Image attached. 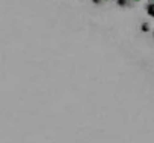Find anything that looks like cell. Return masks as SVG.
I'll return each instance as SVG.
<instances>
[{"label": "cell", "instance_id": "obj_1", "mask_svg": "<svg viewBox=\"0 0 154 143\" xmlns=\"http://www.w3.org/2000/svg\"><path fill=\"white\" fill-rule=\"evenodd\" d=\"M148 12H149L151 15H154V5H151V6L148 8Z\"/></svg>", "mask_w": 154, "mask_h": 143}, {"label": "cell", "instance_id": "obj_2", "mask_svg": "<svg viewBox=\"0 0 154 143\" xmlns=\"http://www.w3.org/2000/svg\"><path fill=\"white\" fill-rule=\"evenodd\" d=\"M142 30H143V32H148V30H149V29H148V24H146V23H145V24H142Z\"/></svg>", "mask_w": 154, "mask_h": 143}, {"label": "cell", "instance_id": "obj_3", "mask_svg": "<svg viewBox=\"0 0 154 143\" xmlns=\"http://www.w3.org/2000/svg\"><path fill=\"white\" fill-rule=\"evenodd\" d=\"M118 3H119V5H124V3H125V0H118Z\"/></svg>", "mask_w": 154, "mask_h": 143}, {"label": "cell", "instance_id": "obj_4", "mask_svg": "<svg viewBox=\"0 0 154 143\" xmlns=\"http://www.w3.org/2000/svg\"><path fill=\"white\" fill-rule=\"evenodd\" d=\"M131 2H140V0H131Z\"/></svg>", "mask_w": 154, "mask_h": 143}, {"label": "cell", "instance_id": "obj_5", "mask_svg": "<svg viewBox=\"0 0 154 143\" xmlns=\"http://www.w3.org/2000/svg\"><path fill=\"white\" fill-rule=\"evenodd\" d=\"M94 2H95V3H98V2H100V0H94Z\"/></svg>", "mask_w": 154, "mask_h": 143}]
</instances>
